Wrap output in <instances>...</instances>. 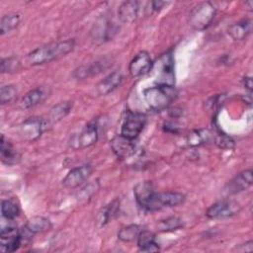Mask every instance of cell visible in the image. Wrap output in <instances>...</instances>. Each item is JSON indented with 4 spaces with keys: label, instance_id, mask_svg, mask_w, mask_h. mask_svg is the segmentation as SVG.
Here are the masks:
<instances>
[{
    "label": "cell",
    "instance_id": "cell-1",
    "mask_svg": "<svg viewBox=\"0 0 253 253\" xmlns=\"http://www.w3.org/2000/svg\"><path fill=\"white\" fill-rule=\"evenodd\" d=\"M74 46H75V41L71 39L66 41L51 42V43L40 46L34 49L33 51H31L26 56V61L32 66L49 63L52 60L58 59L66 55L70 51H72Z\"/></svg>",
    "mask_w": 253,
    "mask_h": 253
},
{
    "label": "cell",
    "instance_id": "cell-2",
    "mask_svg": "<svg viewBox=\"0 0 253 253\" xmlns=\"http://www.w3.org/2000/svg\"><path fill=\"white\" fill-rule=\"evenodd\" d=\"M144 99L147 105L155 110L162 111L166 109L176 98L177 91L174 86L156 85L143 91Z\"/></svg>",
    "mask_w": 253,
    "mask_h": 253
},
{
    "label": "cell",
    "instance_id": "cell-3",
    "mask_svg": "<svg viewBox=\"0 0 253 253\" xmlns=\"http://www.w3.org/2000/svg\"><path fill=\"white\" fill-rule=\"evenodd\" d=\"M151 71H154V81L157 85L174 86V60L171 52L162 54L152 65Z\"/></svg>",
    "mask_w": 253,
    "mask_h": 253
},
{
    "label": "cell",
    "instance_id": "cell-4",
    "mask_svg": "<svg viewBox=\"0 0 253 253\" xmlns=\"http://www.w3.org/2000/svg\"><path fill=\"white\" fill-rule=\"evenodd\" d=\"M215 12L216 10L211 2H203L192 10L189 17V23L195 30H205L212 22Z\"/></svg>",
    "mask_w": 253,
    "mask_h": 253
},
{
    "label": "cell",
    "instance_id": "cell-5",
    "mask_svg": "<svg viewBox=\"0 0 253 253\" xmlns=\"http://www.w3.org/2000/svg\"><path fill=\"white\" fill-rule=\"evenodd\" d=\"M185 201V195L179 192H160L153 193L150 200L144 207V210L149 211H159L165 208L177 207L183 204Z\"/></svg>",
    "mask_w": 253,
    "mask_h": 253
},
{
    "label": "cell",
    "instance_id": "cell-6",
    "mask_svg": "<svg viewBox=\"0 0 253 253\" xmlns=\"http://www.w3.org/2000/svg\"><path fill=\"white\" fill-rule=\"evenodd\" d=\"M118 31L119 27L115 22L111 21L107 17H101L94 23L90 35L93 42L96 43H102L112 40Z\"/></svg>",
    "mask_w": 253,
    "mask_h": 253
},
{
    "label": "cell",
    "instance_id": "cell-7",
    "mask_svg": "<svg viewBox=\"0 0 253 253\" xmlns=\"http://www.w3.org/2000/svg\"><path fill=\"white\" fill-rule=\"evenodd\" d=\"M49 126L47 121L42 118H30L19 126V135L26 141L36 140Z\"/></svg>",
    "mask_w": 253,
    "mask_h": 253
},
{
    "label": "cell",
    "instance_id": "cell-8",
    "mask_svg": "<svg viewBox=\"0 0 253 253\" xmlns=\"http://www.w3.org/2000/svg\"><path fill=\"white\" fill-rule=\"evenodd\" d=\"M146 124V117L137 112H128L122 125L121 134L129 138L135 139L142 131Z\"/></svg>",
    "mask_w": 253,
    "mask_h": 253
},
{
    "label": "cell",
    "instance_id": "cell-9",
    "mask_svg": "<svg viewBox=\"0 0 253 253\" xmlns=\"http://www.w3.org/2000/svg\"><path fill=\"white\" fill-rule=\"evenodd\" d=\"M241 211L239 203L231 200H222L211 205L206 211V215L211 219L231 217Z\"/></svg>",
    "mask_w": 253,
    "mask_h": 253
},
{
    "label": "cell",
    "instance_id": "cell-10",
    "mask_svg": "<svg viewBox=\"0 0 253 253\" xmlns=\"http://www.w3.org/2000/svg\"><path fill=\"white\" fill-rule=\"evenodd\" d=\"M22 245L20 230L16 227L8 226L1 229L0 232V248L5 253L14 252Z\"/></svg>",
    "mask_w": 253,
    "mask_h": 253
},
{
    "label": "cell",
    "instance_id": "cell-11",
    "mask_svg": "<svg viewBox=\"0 0 253 253\" xmlns=\"http://www.w3.org/2000/svg\"><path fill=\"white\" fill-rule=\"evenodd\" d=\"M93 168L91 165H82L71 169L62 180V184L65 188L74 189L80 186L88 177L92 174Z\"/></svg>",
    "mask_w": 253,
    "mask_h": 253
},
{
    "label": "cell",
    "instance_id": "cell-12",
    "mask_svg": "<svg viewBox=\"0 0 253 253\" xmlns=\"http://www.w3.org/2000/svg\"><path fill=\"white\" fill-rule=\"evenodd\" d=\"M152 59L148 52L140 51L137 53L129 63L128 71L132 77L143 76L152 69Z\"/></svg>",
    "mask_w": 253,
    "mask_h": 253
},
{
    "label": "cell",
    "instance_id": "cell-13",
    "mask_svg": "<svg viewBox=\"0 0 253 253\" xmlns=\"http://www.w3.org/2000/svg\"><path fill=\"white\" fill-rule=\"evenodd\" d=\"M98 139V126L96 124H89L85 128L71 139L70 145L73 148H86L96 143Z\"/></svg>",
    "mask_w": 253,
    "mask_h": 253
},
{
    "label": "cell",
    "instance_id": "cell-14",
    "mask_svg": "<svg viewBox=\"0 0 253 253\" xmlns=\"http://www.w3.org/2000/svg\"><path fill=\"white\" fill-rule=\"evenodd\" d=\"M110 145L116 156L121 159L130 157L135 151V144L133 139H129L122 134L115 136L110 141Z\"/></svg>",
    "mask_w": 253,
    "mask_h": 253
},
{
    "label": "cell",
    "instance_id": "cell-15",
    "mask_svg": "<svg viewBox=\"0 0 253 253\" xmlns=\"http://www.w3.org/2000/svg\"><path fill=\"white\" fill-rule=\"evenodd\" d=\"M49 95V90L46 87H37L31 91H29L26 95L22 97L19 102V106L21 109H30L33 108L42 102H43Z\"/></svg>",
    "mask_w": 253,
    "mask_h": 253
},
{
    "label": "cell",
    "instance_id": "cell-16",
    "mask_svg": "<svg viewBox=\"0 0 253 253\" xmlns=\"http://www.w3.org/2000/svg\"><path fill=\"white\" fill-rule=\"evenodd\" d=\"M252 170L247 169L237 174L226 186V192L228 194H237L247 190L253 182Z\"/></svg>",
    "mask_w": 253,
    "mask_h": 253
},
{
    "label": "cell",
    "instance_id": "cell-17",
    "mask_svg": "<svg viewBox=\"0 0 253 253\" xmlns=\"http://www.w3.org/2000/svg\"><path fill=\"white\" fill-rule=\"evenodd\" d=\"M111 60L104 58V59H100L97 60L89 65H82L80 67H78L74 73L73 76L77 79H85L94 75H97L99 73H101L103 70H105L106 68H108L109 65H111Z\"/></svg>",
    "mask_w": 253,
    "mask_h": 253
},
{
    "label": "cell",
    "instance_id": "cell-18",
    "mask_svg": "<svg viewBox=\"0 0 253 253\" xmlns=\"http://www.w3.org/2000/svg\"><path fill=\"white\" fill-rule=\"evenodd\" d=\"M124 76L120 71H114L108 76H106L103 80H101L97 86V92L99 95H108L117 89L123 82Z\"/></svg>",
    "mask_w": 253,
    "mask_h": 253
},
{
    "label": "cell",
    "instance_id": "cell-19",
    "mask_svg": "<svg viewBox=\"0 0 253 253\" xmlns=\"http://www.w3.org/2000/svg\"><path fill=\"white\" fill-rule=\"evenodd\" d=\"M153 193H154L153 185L149 181L139 182L133 188V194H134L135 200H136L137 204L142 209H144V207L146 206V204L150 200Z\"/></svg>",
    "mask_w": 253,
    "mask_h": 253
},
{
    "label": "cell",
    "instance_id": "cell-20",
    "mask_svg": "<svg viewBox=\"0 0 253 253\" xmlns=\"http://www.w3.org/2000/svg\"><path fill=\"white\" fill-rule=\"evenodd\" d=\"M1 161L6 165H14L20 162L21 155L20 153L12 146V144L5 139L4 135H1Z\"/></svg>",
    "mask_w": 253,
    "mask_h": 253
},
{
    "label": "cell",
    "instance_id": "cell-21",
    "mask_svg": "<svg viewBox=\"0 0 253 253\" xmlns=\"http://www.w3.org/2000/svg\"><path fill=\"white\" fill-rule=\"evenodd\" d=\"M138 2L137 1H126L118 10V17L124 23H132L138 16Z\"/></svg>",
    "mask_w": 253,
    "mask_h": 253
},
{
    "label": "cell",
    "instance_id": "cell-22",
    "mask_svg": "<svg viewBox=\"0 0 253 253\" xmlns=\"http://www.w3.org/2000/svg\"><path fill=\"white\" fill-rule=\"evenodd\" d=\"M120 208V201L118 199L112 201L110 204H108L106 207L102 208L96 217V223L99 227L104 226L107 224L114 216L117 214Z\"/></svg>",
    "mask_w": 253,
    "mask_h": 253
},
{
    "label": "cell",
    "instance_id": "cell-23",
    "mask_svg": "<svg viewBox=\"0 0 253 253\" xmlns=\"http://www.w3.org/2000/svg\"><path fill=\"white\" fill-rule=\"evenodd\" d=\"M228 35L234 41H242L251 33V21L248 19H243L229 26Z\"/></svg>",
    "mask_w": 253,
    "mask_h": 253
},
{
    "label": "cell",
    "instance_id": "cell-24",
    "mask_svg": "<svg viewBox=\"0 0 253 253\" xmlns=\"http://www.w3.org/2000/svg\"><path fill=\"white\" fill-rule=\"evenodd\" d=\"M71 108H72L71 102H60V103L54 105L49 110V113L45 120L47 121L48 125L51 126L52 124L63 119L70 112Z\"/></svg>",
    "mask_w": 253,
    "mask_h": 253
},
{
    "label": "cell",
    "instance_id": "cell-25",
    "mask_svg": "<svg viewBox=\"0 0 253 253\" xmlns=\"http://www.w3.org/2000/svg\"><path fill=\"white\" fill-rule=\"evenodd\" d=\"M137 246L143 252H156L159 250L158 244L155 242V236L152 232L141 230L137 237Z\"/></svg>",
    "mask_w": 253,
    "mask_h": 253
},
{
    "label": "cell",
    "instance_id": "cell-26",
    "mask_svg": "<svg viewBox=\"0 0 253 253\" xmlns=\"http://www.w3.org/2000/svg\"><path fill=\"white\" fill-rule=\"evenodd\" d=\"M25 227L33 234L42 233L48 231L51 228V222L49 219L42 216H33L27 221Z\"/></svg>",
    "mask_w": 253,
    "mask_h": 253
},
{
    "label": "cell",
    "instance_id": "cell-27",
    "mask_svg": "<svg viewBox=\"0 0 253 253\" xmlns=\"http://www.w3.org/2000/svg\"><path fill=\"white\" fill-rule=\"evenodd\" d=\"M20 24V15L17 13H9L1 18L0 34L3 36L16 29Z\"/></svg>",
    "mask_w": 253,
    "mask_h": 253
},
{
    "label": "cell",
    "instance_id": "cell-28",
    "mask_svg": "<svg viewBox=\"0 0 253 253\" xmlns=\"http://www.w3.org/2000/svg\"><path fill=\"white\" fill-rule=\"evenodd\" d=\"M141 227L137 224H129L123 227L118 232V238L124 242H130L137 239L139 233L141 232Z\"/></svg>",
    "mask_w": 253,
    "mask_h": 253
},
{
    "label": "cell",
    "instance_id": "cell-29",
    "mask_svg": "<svg viewBox=\"0 0 253 253\" xmlns=\"http://www.w3.org/2000/svg\"><path fill=\"white\" fill-rule=\"evenodd\" d=\"M210 139V132L207 129H197L190 132L187 136V142L191 146H198Z\"/></svg>",
    "mask_w": 253,
    "mask_h": 253
},
{
    "label": "cell",
    "instance_id": "cell-30",
    "mask_svg": "<svg viewBox=\"0 0 253 253\" xmlns=\"http://www.w3.org/2000/svg\"><path fill=\"white\" fill-rule=\"evenodd\" d=\"M183 226L182 220L177 216H170L166 219L160 220L157 223V228L159 231H173L181 228Z\"/></svg>",
    "mask_w": 253,
    "mask_h": 253
},
{
    "label": "cell",
    "instance_id": "cell-31",
    "mask_svg": "<svg viewBox=\"0 0 253 253\" xmlns=\"http://www.w3.org/2000/svg\"><path fill=\"white\" fill-rule=\"evenodd\" d=\"M19 208L18 206L10 201V200H4L1 203V212L3 217L7 219H14L19 214Z\"/></svg>",
    "mask_w": 253,
    "mask_h": 253
},
{
    "label": "cell",
    "instance_id": "cell-32",
    "mask_svg": "<svg viewBox=\"0 0 253 253\" xmlns=\"http://www.w3.org/2000/svg\"><path fill=\"white\" fill-rule=\"evenodd\" d=\"M17 89L14 85L2 86L0 89V103L2 105L12 102L17 97Z\"/></svg>",
    "mask_w": 253,
    "mask_h": 253
},
{
    "label": "cell",
    "instance_id": "cell-33",
    "mask_svg": "<svg viewBox=\"0 0 253 253\" xmlns=\"http://www.w3.org/2000/svg\"><path fill=\"white\" fill-rule=\"evenodd\" d=\"M19 66H20V60L15 56L3 58L0 63V69L2 73L14 72L19 69Z\"/></svg>",
    "mask_w": 253,
    "mask_h": 253
},
{
    "label": "cell",
    "instance_id": "cell-34",
    "mask_svg": "<svg viewBox=\"0 0 253 253\" xmlns=\"http://www.w3.org/2000/svg\"><path fill=\"white\" fill-rule=\"evenodd\" d=\"M97 188H98V183H89L84 188H82L80 192H78L77 199L79 201H84V202L88 201L96 192Z\"/></svg>",
    "mask_w": 253,
    "mask_h": 253
},
{
    "label": "cell",
    "instance_id": "cell-35",
    "mask_svg": "<svg viewBox=\"0 0 253 253\" xmlns=\"http://www.w3.org/2000/svg\"><path fill=\"white\" fill-rule=\"evenodd\" d=\"M215 144L222 149H231L234 147V140L226 134L220 133L215 137Z\"/></svg>",
    "mask_w": 253,
    "mask_h": 253
},
{
    "label": "cell",
    "instance_id": "cell-36",
    "mask_svg": "<svg viewBox=\"0 0 253 253\" xmlns=\"http://www.w3.org/2000/svg\"><path fill=\"white\" fill-rule=\"evenodd\" d=\"M235 250L236 251H239V252H251V251H253V241H248V242H246L245 244H241V245H239L238 247H236L235 248Z\"/></svg>",
    "mask_w": 253,
    "mask_h": 253
},
{
    "label": "cell",
    "instance_id": "cell-37",
    "mask_svg": "<svg viewBox=\"0 0 253 253\" xmlns=\"http://www.w3.org/2000/svg\"><path fill=\"white\" fill-rule=\"evenodd\" d=\"M151 4V10L153 11H158L160 9H162L165 5H167V2H163V1H153L150 3Z\"/></svg>",
    "mask_w": 253,
    "mask_h": 253
},
{
    "label": "cell",
    "instance_id": "cell-38",
    "mask_svg": "<svg viewBox=\"0 0 253 253\" xmlns=\"http://www.w3.org/2000/svg\"><path fill=\"white\" fill-rule=\"evenodd\" d=\"M243 84H244V87H245L248 91H250V92H251V90H252V86H253L251 77H249V76L244 77V78H243Z\"/></svg>",
    "mask_w": 253,
    "mask_h": 253
}]
</instances>
